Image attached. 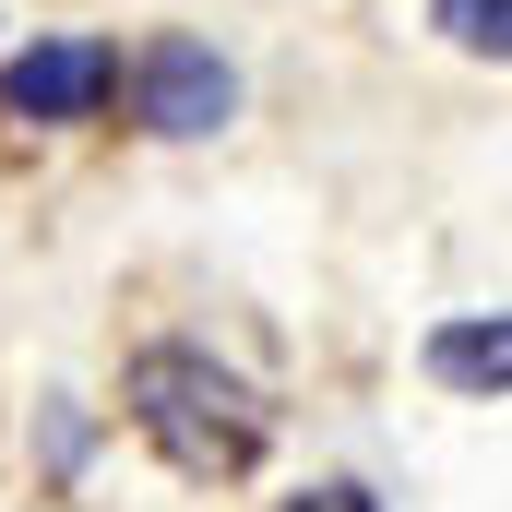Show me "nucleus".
Wrapping results in <instances>:
<instances>
[{"label": "nucleus", "instance_id": "obj_1", "mask_svg": "<svg viewBox=\"0 0 512 512\" xmlns=\"http://www.w3.org/2000/svg\"><path fill=\"white\" fill-rule=\"evenodd\" d=\"M131 429H143L179 477H251L262 441H274V405H262L215 346H143V358H131Z\"/></svg>", "mask_w": 512, "mask_h": 512}, {"label": "nucleus", "instance_id": "obj_3", "mask_svg": "<svg viewBox=\"0 0 512 512\" xmlns=\"http://www.w3.org/2000/svg\"><path fill=\"white\" fill-rule=\"evenodd\" d=\"M120 96V48L108 36H36L24 60H0V120H36V131H72Z\"/></svg>", "mask_w": 512, "mask_h": 512}, {"label": "nucleus", "instance_id": "obj_6", "mask_svg": "<svg viewBox=\"0 0 512 512\" xmlns=\"http://www.w3.org/2000/svg\"><path fill=\"white\" fill-rule=\"evenodd\" d=\"M286 512H382L370 489H310V501H286Z\"/></svg>", "mask_w": 512, "mask_h": 512}, {"label": "nucleus", "instance_id": "obj_4", "mask_svg": "<svg viewBox=\"0 0 512 512\" xmlns=\"http://www.w3.org/2000/svg\"><path fill=\"white\" fill-rule=\"evenodd\" d=\"M417 358H429V382H441V393H512V310H465V322H441Z\"/></svg>", "mask_w": 512, "mask_h": 512}, {"label": "nucleus", "instance_id": "obj_2", "mask_svg": "<svg viewBox=\"0 0 512 512\" xmlns=\"http://www.w3.org/2000/svg\"><path fill=\"white\" fill-rule=\"evenodd\" d=\"M131 120L155 131V143H203V131L239 120V72H227L203 36H155V48L131 60Z\"/></svg>", "mask_w": 512, "mask_h": 512}, {"label": "nucleus", "instance_id": "obj_5", "mask_svg": "<svg viewBox=\"0 0 512 512\" xmlns=\"http://www.w3.org/2000/svg\"><path fill=\"white\" fill-rule=\"evenodd\" d=\"M441 24H453V48H477V60H512V0H441Z\"/></svg>", "mask_w": 512, "mask_h": 512}]
</instances>
